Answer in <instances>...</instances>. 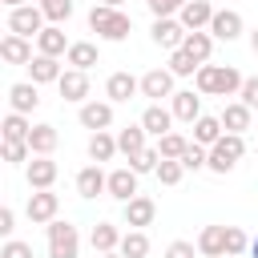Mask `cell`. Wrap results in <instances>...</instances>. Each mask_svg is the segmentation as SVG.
<instances>
[{
    "instance_id": "cell-1",
    "label": "cell",
    "mask_w": 258,
    "mask_h": 258,
    "mask_svg": "<svg viewBox=\"0 0 258 258\" xmlns=\"http://www.w3.org/2000/svg\"><path fill=\"white\" fill-rule=\"evenodd\" d=\"M194 85H198V93H206V97H234V93H242L246 77H242L234 64H202L198 77H194Z\"/></svg>"
},
{
    "instance_id": "cell-2",
    "label": "cell",
    "mask_w": 258,
    "mask_h": 258,
    "mask_svg": "<svg viewBox=\"0 0 258 258\" xmlns=\"http://www.w3.org/2000/svg\"><path fill=\"white\" fill-rule=\"evenodd\" d=\"M89 28H93L101 40H125V36L133 32V16H125L121 8H109V4H93Z\"/></svg>"
},
{
    "instance_id": "cell-3",
    "label": "cell",
    "mask_w": 258,
    "mask_h": 258,
    "mask_svg": "<svg viewBox=\"0 0 258 258\" xmlns=\"http://www.w3.org/2000/svg\"><path fill=\"white\" fill-rule=\"evenodd\" d=\"M44 230H48V258H77L81 254V234H77L73 222H60L56 218Z\"/></svg>"
},
{
    "instance_id": "cell-4",
    "label": "cell",
    "mask_w": 258,
    "mask_h": 258,
    "mask_svg": "<svg viewBox=\"0 0 258 258\" xmlns=\"http://www.w3.org/2000/svg\"><path fill=\"white\" fill-rule=\"evenodd\" d=\"M242 153H246L242 133H222V141L210 145V165H206V169H214V173H230V169L238 165Z\"/></svg>"
},
{
    "instance_id": "cell-5",
    "label": "cell",
    "mask_w": 258,
    "mask_h": 258,
    "mask_svg": "<svg viewBox=\"0 0 258 258\" xmlns=\"http://www.w3.org/2000/svg\"><path fill=\"white\" fill-rule=\"evenodd\" d=\"M44 28H48V24H44V12H40V4H24V8H12V12H8V32H12V36L36 40Z\"/></svg>"
},
{
    "instance_id": "cell-6",
    "label": "cell",
    "mask_w": 258,
    "mask_h": 258,
    "mask_svg": "<svg viewBox=\"0 0 258 258\" xmlns=\"http://www.w3.org/2000/svg\"><path fill=\"white\" fill-rule=\"evenodd\" d=\"M56 210H60V198H56L52 189H32V194H28V222H32V226L56 222Z\"/></svg>"
},
{
    "instance_id": "cell-7",
    "label": "cell",
    "mask_w": 258,
    "mask_h": 258,
    "mask_svg": "<svg viewBox=\"0 0 258 258\" xmlns=\"http://www.w3.org/2000/svg\"><path fill=\"white\" fill-rule=\"evenodd\" d=\"M77 117H81V125H85V129L105 133V129L113 125V101H85Z\"/></svg>"
},
{
    "instance_id": "cell-8",
    "label": "cell",
    "mask_w": 258,
    "mask_h": 258,
    "mask_svg": "<svg viewBox=\"0 0 258 258\" xmlns=\"http://www.w3.org/2000/svg\"><path fill=\"white\" fill-rule=\"evenodd\" d=\"M214 12H218V8H210V0H189V4L177 12V20H181L185 32H202V28H210Z\"/></svg>"
},
{
    "instance_id": "cell-9",
    "label": "cell",
    "mask_w": 258,
    "mask_h": 258,
    "mask_svg": "<svg viewBox=\"0 0 258 258\" xmlns=\"http://www.w3.org/2000/svg\"><path fill=\"white\" fill-rule=\"evenodd\" d=\"M185 28H181V20H173V16H161V20H153V44H161V48H181L185 44Z\"/></svg>"
},
{
    "instance_id": "cell-10",
    "label": "cell",
    "mask_w": 258,
    "mask_h": 258,
    "mask_svg": "<svg viewBox=\"0 0 258 258\" xmlns=\"http://www.w3.org/2000/svg\"><path fill=\"white\" fill-rule=\"evenodd\" d=\"M69 48H73V40L64 36L60 24H48V28L36 36V52H40V56H56V60H60V56H69Z\"/></svg>"
},
{
    "instance_id": "cell-11",
    "label": "cell",
    "mask_w": 258,
    "mask_h": 258,
    "mask_svg": "<svg viewBox=\"0 0 258 258\" xmlns=\"http://www.w3.org/2000/svg\"><path fill=\"white\" fill-rule=\"evenodd\" d=\"M153 218H157V206H153V198L137 194V198H129V202H125V226H129V230L153 226Z\"/></svg>"
},
{
    "instance_id": "cell-12",
    "label": "cell",
    "mask_w": 258,
    "mask_h": 258,
    "mask_svg": "<svg viewBox=\"0 0 258 258\" xmlns=\"http://www.w3.org/2000/svg\"><path fill=\"white\" fill-rule=\"evenodd\" d=\"M210 36L214 40H238L242 36V16L234 8H218L214 20H210Z\"/></svg>"
},
{
    "instance_id": "cell-13",
    "label": "cell",
    "mask_w": 258,
    "mask_h": 258,
    "mask_svg": "<svg viewBox=\"0 0 258 258\" xmlns=\"http://www.w3.org/2000/svg\"><path fill=\"white\" fill-rule=\"evenodd\" d=\"M141 93L153 97V105H161V97H173V73L169 69H149L141 77Z\"/></svg>"
},
{
    "instance_id": "cell-14",
    "label": "cell",
    "mask_w": 258,
    "mask_h": 258,
    "mask_svg": "<svg viewBox=\"0 0 258 258\" xmlns=\"http://www.w3.org/2000/svg\"><path fill=\"white\" fill-rule=\"evenodd\" d=\"M56 89H60L64 101L85 105V97H89V73H81V69H64V77L56 81Z\"/></svg>"
},
{
    "instance_id": "cell-15",
    "label": "cell",
    "mask_w": 258,
    "mask_h": 258,
    "mask_svg": "<svg viewBox=\"0 0 258 258\" xmlns=\"http://www.w3.org/2000/svg\"><path fill=\"white\" fill-rule=\"evenodd\" d=\"M77 194L81 198H97V194H109V173L101 165H85L77 173Z\"/></svg>"
},
{
    "instance_id": "cell-16",
    "label": "cell",
    "mask_w": 258,
    "mask_h": 258,
    "mask_svg": "<svg viewBox=\"0 0 258 258\" xmlns=\"http://www.w3.org/2000/svg\"><path fill=\"white\" fill-rule=\"evenodd\" d=\"M28 77H32V85H56L60 77H64V69H60V60L56 56H32V64H28Z\"/></svg>"
},
{
    "instance_id": "cell-17",
    "label": "cell",
    "mask_w": 258,
    "mask_h": 258,
    "mask_svg": "<svg viewBox=\"0 0 258 258\" xmlns=\"http://www.w3.org/2000/svg\"><path fill=\"white\" fill-rule=\"evenodd\" d=\"M141 89V81L133 77V73H113L109 81H105V97L113 101V105H121V101H133V93Z\"/></svg>"
},
{
    "instance_id": "cell-18",
    "label": "cell",
    "mask_w": 258,
    "mask_h": 258,
    "mask_svg": "<svg viewBox=\"0 0 258 258\" xmlns=\"http://www.w3.org/2000/svg\"><path fill=\"white\" fill-rule=\"evenodd\" d=\"M8 105H12V113H32L36 105H40V89L32 85V81H20V85H12L8 89Z\"/></svg>"
},
{
    "instance_id": "cell-19",
    "label": "cell",
    "mask_w": 258,
    "mask_h": 258,
    "mask_svg": "<svg viewBox=\"0 0 258 258\" xmlns=\"http://www.w3.org/2000/svg\"><path fill=\"white\" fill-rule=\"evenodd\" d=\"M169 109H173V121H189V125H194V121L202 117V97H198L194 89H177Z\"/></svg>"
},
{
    "instance_id": "cell-20",
    "label": "cell",
    "mask_w": 258,
    "mask_h": 258,
    "mask_svg": "<svg viewBox=\"0 0 258 258\" xmlns=\"http://www.w3.org/2000/svg\"><path fill=\"white\" fill-rule=\"evenodd\" d=\"M24 173H28V185H32V189H52V181H56L60 169H56L52 157H32Z\"/></svg>"
},
{
    "instance_id": "cell-21",
    "label": "cell",
    "mask_w": 258,
    "mask_h": 258,
    "mask_svg": "<svg viewBox=\"0 0 258 258\" xmlns=\"http://www.w3.org/2000/svg\"><path fill=\"white\" fill-rule=\"evenodd\" d=\"M169 125H173V109H165V105H149V109L141 113V129H145L149 137H165Z\"/></svg>"
},
{
    "instance_id": "cell-22",
    "label": "cell",
    "mask_w": 258,
    "mask_h": 258,
    "mask_svg": "<svg viewBox=\"0 0 258 258\" xmlns=\"http://www.w3.org/2000/svg\"><path fill=\"white\" fill-rule=\"evenodd\" d=\"M56 141H60L56 125H32V133H28V149H32V157H52Z\"/></svg>"
},
{
    "instance_id": "cell-23",
    "label": "cell",
    "mask_w": 258,
    "mask_h": 258,
    "mask_svg": "<svg viewBox=\"0 0 258 258\" xmlns=\"http://www.w3.org/2000/svg\"><path fill=\"white\" fill-rule=\"evenodd\" d=\"M109 198H117L121 206L129 198H137V169H113L109 173Z\"/></svg>"
},
{
    "instance_id": "cell-24",
    "label": "cell",
    "mask_w": 258,
    "mask_h": 258,
    "mask_svg": "<svg viewBox=\"0 0 258 258\" xmlns=\"http://www.w3.org/2000/svg\"><path fill=\"white\" fill-rule=\"evenodd\" d=\"M0 56H4L8 64H32V40L8 32V36L0 40Z\"/></svg>"
},
{
    "instance_id": "cell-25",
    "label": "cell",
    "mask_w": 258,
    "mask_h": 258,
    "mask_svg": "<svg viewBox=\"0 0 258 258\" xmlns=\"http://www.w3.org/2000/svg\"><path fill=\"white\" fill-rule=\"evenodd\" d=\"M250 117H254V109H250V105L230 101V105L222 109V129H226V133H246V129H250Z\"/></svg>"
},
{
    "instance_id": "cell-26",
    "label": "cell",
    "mask_w": 258,
    "mask_h": 258,
    "mask_svg": "<svg viewBox=\"0 0 258 258\" xmlns=\"http://www.w3.org/2000/svg\"><path fill=\"white\" fill-rule=\"evenodd\" d=\"M121 238H125V234H121L113 222H97V226H93V234H89V242H93V250H97V254H113V250L121 246Z\"/></svg>"
},
{
    "instance_id": "cell-27",
    "label": "cell",
    "mask_w": 258,
    "mask_h": 258,
    "mask_svg": "<svg viewBox=\"0 0 258 258\" xmlns=\"http://www.w3.org/2000/svg\"><path fill=\"white\" fill-rule=\"evenodd\" d=\"M198 254L206 258H226V226H206L198 234Z\"/></svg>"
},
{
    "instance_id": "cell-28",
    "label": "cell",
    "mask_w": 258,
    "mask_h": 258,
    "mask_svg": "<svg viewBox=\"0 0 258 258\" xmlns=\"http://www.w3.org/2000/svg\"><path fill=\"white\" fill-rule=\"evenodd\" d=\"M222 133H226V129H222V117H206V113H202V117L194 121V145H206V149H210V145L222 141Z\"/></svg>"
},
{
    "instance_id": "cell-29",
    "label": "cell",
    "mask_w": 258,
    "mask_h": 258,
    "mask_svg": "<svg viewBox=\"0 0 258 258\" xmlns=\"http://www.w3.org/2000/svg\"><path fill=\"white\" fill-rule=\"evenodd\" d=\"M149 145H145V129L141 125H125L121 133H117V153H125L129 161L137 157V153H145Z\"/></svg>"
},
{
    "instance_id": "cell-30",
    "label": "cell",
    "mask_w": 258,
    "mask_h": 258,
    "mask_svg": "<svg viewBox=\"0 0 258 258\" xmlns=\"http://www.w3.org/2000/svg\"><path fill=\"white\" fill-rule=\"evenodd\" d=\"M73 69H81V73H89L93 64H97V44L93 40H73V48H69V56H64Z\"/></svg>"
},
{
    "instance_id": "cell-31",
    "label": "cell",
    "mask_w": 258,
    "mask_h": 258,
    "mask_svg": "<svg viewBox=\"0 0 258 258\" xmlns=\"http://www.w3.org/2000/svg\"><path fill=\"white\" fill-rule=\"evenodd\" d=\"M181 48H185V52H189L198 64H210V52H214V36H210V32H189Z\"/></svg>"
},
{
    "instance_id": "cell-32",
    "label": "cell",
    "mask_w": 258,
    "mask_h": 258,
    "mask_svg": "<svg viewBox=\"0 0 258 258\" xmlns=\"http://www.w3.org/2000/svg\"><path fill=\"white\" fill-rule=\"evenodd\" d=\"M113 153H117V137L105 129V133H93L89 137V157L101 165V161H113Z\"/></svg>"
},
{
    "instance_id": "cell-33",
    "label": "cell",
    "mask_w": 258,
    "mask_h": 258,
    "mask_svg": "<svg viewBox=\"0 0 258 258\" xmlns=\"http://www.w3.org/2000/svg\"><path fill=\"white\" fill-rule=\"evenodd\" d=\"M117 254H121V258H145V254H149V234H145V230H129V234L121 238Z\"/></svg>"
},
{
    "instance_id": "cell-34",
    "label": "cell",
    "mask_w": 258,
    "mask_h": 258,
    "mask_svg": "<svg viewBox=\"0 0 258 258\" xmlns=\"http://www.w3.org/2000/svg\"><path fill=\"white\" fill-rule=\"evenodd\" d=\"M0 129H4V141H28V133H32V125H28L24 113H8Z\"/></svg>"
},
{
    "instance_id": "cell-35",
    "label": "cell",
    "mask_w": 258,
    "mask_h": 258,
    "mask_svg": "<svg viewBox=\"0 0 258 258\" xmlns=\"http://www.w3.org/2000/svg\"><path fill=\"white\" fill-rule=\"evenodd\" d=\"M157 149H161V157H169V161H181V153L189 149V137H181V133H165V137H157Z\"/></svg>"
},
{
    "instance_id": "cell-36",
    "label": "cell",
    "mask_w": 258,
    "mask_h": 258,
    "mask_svg": "<svg viewBox=\"0 0 258 258\" xmlns=\"http://www.w3.org/2000/svg\"><path fill=\"white\" fill-rule=\"evenodd\" d=\"M198 69H202V64H198L185 48H173V52H169V73H173V77H198Z\"/></svg>"
},
{
    "instance_id": "cell-37",
    "label": "cell",
    "mask_w": 258,
    "mask_h": 258,
    "mask_svg": "<svg viewBox=\"0 0 258 258\" xmlns=\"http://www.w3.org/2000/svg\"><path fill=\"white\" fill-rule=\"evenodd\" d=\"M40 12H44V20L64 24V20L73 16V0H40Z\"/></svg>"
},
{
    "instance_id": "cell-38",
    "label": "cell",
    "mask_w": 258,
    "mask_h": 258,
    "mask_svg": "<svg viewBox=\"0 0 258 258\" xmlns=\"http://www.w3.org/2000/svg\"><path fill=\"white\" fill-rule=\"evenodd\" d=\"M157 165H161V149H157V145H149L145 153H137V157L129 161V169H137V173H157Z\"/></svg>"
},
{
    "instance_id": "cell-39",
    "label": "cell",
    "mask_w": 258,
    "mask_h": 258,
    "mask_svg": "<svg viewBox=\"0 0 258 258\" xmlns=\"http://www.w3.org/2000/svg\"><path fill=\"white\" fill-rule=\"evenodd\" d=\"M250 250V238H246V230H238V226H226V258H238V254H246Z\"/></svg>"
},
{
    "instance_id": "cell-40",
    "label": "cell",
    "mask_w": 258,
    "mask_h": 258,
    "mask_svg": "<svg viewBox=\"0 0 258 258\" xmlns=\"http://www.w3.org/2000/svg\"><path fill=\"white\" fill-rule=\"evenodd\" d=\"M4 161H8V165H24V161H32L28 141H4Z\"/></svg>"
},
{
    "instance_id": "cell-41",
    "label": "cell",
    "mask_w": 258,
    "mask_h": 258,
    "mask_svg": "<svg viewBox=\"0 0 258 258\" xmlns=\"http://www.w3.org/2000/svg\"><path fill=\"white\" fill-rule=\"evenodd\" d=\"M181 165H185V169H206V165H210V149L189 141V149L181 153Z\"/></svg>"
},
{
    "instance_id": "cell-42",
    "label": "cell",
    "mask_w": 258,
    "mask_h": 258,
    "mask_svg": "<svg viewBox=\"0 0 258 258\" xmlns=\"http://www.w3.org/2000/svg\"><path fill=\"white\" fill-rule=\"evenodd\" d=\"M181 173H185V165H181V161L161 157V165H157V181H161V185H177V181H181Z\"/></svg>"
},
{
    "instance_id": "cell-43",
    "label": "cell",
    "mask_w": 258,
    "mask_h": 258,
    "mask_svg": "<svg viewBox=\"0 0 258 258\" xmlns=\"http://www.w3.org/2000/svg\"><path fill=\"white\" fill-rule=\"evenodd\" d=\"M0 258H32V246H28V242H20V238H4Z\"/></svg>"
},
{
    "instance_id": "cell-44",
    "label": "cell",
    "mask_w": 258,
    "mask_h": 258,
    "mask_svg": "<svg viewBox=\"0 0 258 258\" xmlns=\"http://www.w3.org/2000/svg\"><path fill=\"white\" fill-rule=\"evenodd\" d=\"M189 0H153L149 4V12H153V20H161V16H173V12H181Z\"/></svg>"
},
{
    "instance_id": "cell-45",
    "label": "cell",
    "mask_w": 258,
    "mask_h": 258,
    "mask_svg": "<svg viewBox=\"0 0 258 258\" xmlns=\"http://www.w3.org/2000/svg\"><path fill=\"white\" fill-rule=\"evenodd\" d=\"M242 105H250V109H258V77H246V85H242Z\"/></svg>"
},
{
    "instance_id": "cell-46",
    "label": "cell",
    "mask_w": 258,
    "mask_h": 258,
    "mask_svg": "<svg viewBox=\"0 0 258 258\" xmlns=\"http://www.w3.org/2000/svg\"><path fill=\"white\" fill-rule=\"evenodd\" d=\"M165 258H194V242H185V238H177V242H169V250H165Z\"/></svg>"
},
{
    "instance_id": "cell-47",
    "label": "cell",
    "mask_w": 258,
    "mask_h": 258,
    "mask_svg": "<svg viewBox=\"0 0 258 258\" xmlns=\"http://www.w3.org/2000/svg\"><path fill=\"white\" fill-rule=\"evenodd\" d=\"M12 230H16V214H12V206H0V234L8 238Z\"/></svg>"
},
{
    "instance_id": "cell-48",
    "label": "cell",
    "mask_w": 258,
    "mask_h": 258,
    "mask_svg": "<svg viewBox=\"0 0 258 258\" xmlns=\"http://www.w3.org/2000/svg\"><path fill=\"white\" fill-rule=\"evenodd\" d=\"M0 4H4V8H8V12H12V8H24V4H28V0H0Z\"/></svg>"
},
{
    "instance_id": "cell-49",
    "label": "cell",
    "mask_w": 258,
    "mask_h": 258,
    "mask_svg": "<svg viewBox=\"0 0 258 258\" xmlns=\"http://www.w3.org/2000/svg\"><path fill=\"white\" fill-rule=\"evenodd\" d=\"M250 48L258 52V28H250Z\"/></svg>"
},
{
    "instance_id": "cell-50",
    "label": "cell",
    "mask_w": 258,
    "mask_h": 258,
    "mask_svg": "<svg viewBox=\"0 0 258 258\" xmlns=\"http://www.w3.org/2000/svg\"><path fill=\"white\" fill-rule=\"evenodd\" d=\"M250 258H258V238H250Z\"/></svg>"
},
{
    "instance_id": "cell-51",
    "label": "cell",
    "mask_w": 258,
    "mask_h": 258,
    "mask_svg": "<svg viewBox=\"0 0 258 258\" xmlns=\"http://www.w3.org/2000/svg\"><path fill=\"white\" fill-rule=\"evenodd\" d=\"M101 4H109V8H121V4H125V0H101Z\"/></svg>"
},
{
    "instance_id": "cell-52",
    "label": "cell",
    "mask_w": 258,
    "mask_h": 258,
    "mask_svg": "<svg viewBox=\"0 0 258 258\" xmlns=\"http://www.w3.org/2000/svg\"><path fill=\"white\" fill-rule=\"evenodd\" d=\"M97 258H121V254H117V250H113V254H97Z\"/></svg>"
},
{
    "instance_id": "cell-53",
    "label": "cell",
    "mask_w": 258,
    "mask_h": 258,
    "mask_svg": "<svg viewBox=\"0 0 258 258\" xmlns=\"http://www.w3.org/2000/svg\"><path fill=\"white\" fill-rule=\"evenodd\" d=\"M145 4H153V0H145Z\"/></svg>"
}]
</instances>
